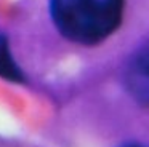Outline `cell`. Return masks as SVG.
I'll return each mask as SVG.
<instances>
[{
  "label": "cell",
  "mask_w": 149,
  "mask_h": 147,
  "mask_svg": "<svg viewBox=\"0 0 149 147\" xmlns=\"http://www.w3.org/2000/svg\"><path fill=\"white\" fill-rule=\"evenodd\" d=\"M125 0H50V15L64 38L96 45L117 31Z\"/></svg>",
  "instance_id": "obj_1"
},
{
  "label": "cell",
  "mask_w": 149,
  "mask_h": 147,
  "mask_svg": "<svg viewBox=\"0 0 149 147\" xmlns=\"http://www.w3.org/2000/svg\"><path fill=\"white\" fill-rule=\"evenodd\" d=\"M0 78H5L13 83H24L26 80L11 56L10 45L3 34H0Z\"/></svg>",
  "instance_id": "obj_3"
},
{
  "label": "cell",
  "mask_w": 149,
  "mask_h": 147,
  "mask_svg": "<svg viewBox=\"0 0 149 147\" xmlns=\"http://www.w3.org/2000/svg\"><path fill=\"white\" fill-rule=\"evenodd\" d=\"M125 85L139 104L149 107V46L132 58L125 70Z\"/></svg>",
  "instance_id": "obj_2"
},
{
  "label": "cell",
  "mask_w": 149,
  "mask_h": 147,
  "mask_svg": "<svg viewBox=\"0 0 149 147\" xmlns=\"http://www.w3.org/2000/svg\"><path fill=\"white\" fill-rule=\"evenodd\" d=\"M125 147H143V146H139V144H128V146H125Z\"/></svg>",
  "instance_id": "obj_4"
}]
</instances>
